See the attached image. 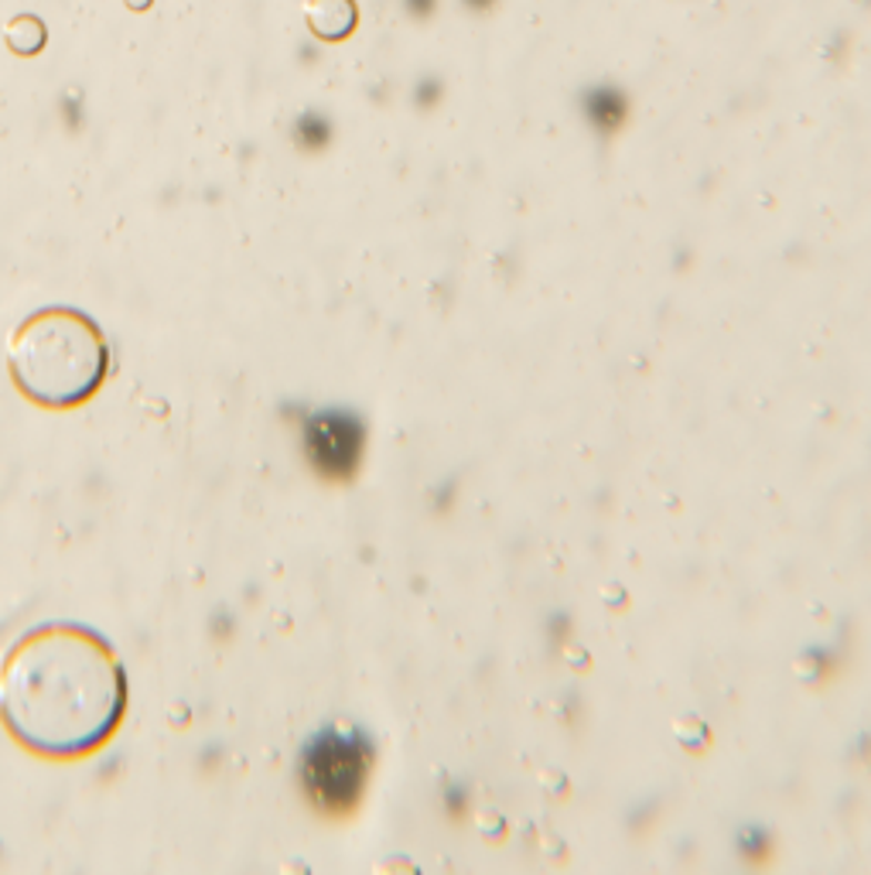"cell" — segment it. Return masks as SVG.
Listing matches in <instances>:
<instances>
[{
  "label": "cell",
  "instance_id": "52a82bcc",
  "mask_svg": "<svg viewBox=\"0 0 871 875\" xmlns=\"http://www.w3.org/2000/svg\"><path fill=\"white\" fill-rule=\"evenodd\" d=\"M619 117H622V110H619V100H616L612 93H601V97L591 100V120H595V123H601V127H616Z\"/></svg>",
  "mask_w": 871,
  "mask_h": 875
},
{
  "label": "cell",
  "instance_id": "ba28073f",
  "mask_svg": "<svg viewBox=\"0 0 871 875\" xmlns=\"http://www.w3.org/2000/svg\"><path fill=\"white\" fill-rule=\"evenodd\" d=\"M151 4H154V0H123V8H126V11H138V14L148 11Z\"/></svg>",
  "mask_w": 871,
  "mask_h": 875
},
{
  "label": "cell",
  "instance_id": "7a4b0ae2",
  "mask_svg": "<svg viewBox=\"0 0 871 875\" xmlns=\"http://www.w3.org/2000/svg\"><path fill=\"white\" fill-rule=\"evenodd\" d=\"M8 366L28 401L69 411L90 401L107 380L110 342L103 329L75 309H38L8 342Z\"/></svg>",
  "mask_w": 871,
  "mask_h": 875
},
{
  "label": "cell",
  "instance_id": "277c9868",
  "mask_svg": "<svg viewBox=\"0 0 871 875\" xmlns=\"http://www.w3.org/2000/svg\"><path fill=\"white\" fill-rule=\"evenodd\" d=\"M304 455L325 479H348L359 469L366 431L363 421L345 411H318L304 421Z\"/></svg>",
  "mask_w": 871,
  "mask_h": 875
},
{
  "label": "cell",
  "instance_id": "3957f363",
  "mask_svg": "<svg viewBox=\"0 0 871 875\" xmlns=\"http://www.w3.org/2000/svg\"><path fill=\"white\" fill-rule=\"evenodd\" d=\"M369 763L373 750L363 732L328 725L312 735L301 753V786L322 814L342 817L359 804Z\"/></svg>",
  "mask_w": 871,
  "mask_h": 875
},
{
  "label": "cell",
  "instance_id": "6da1fadb",
  "mask_svg": "<svg viewBox=\"0 0 871 875\" xmlns=\"http://www.w3.org/2000/svg\"><path fill=\"white\" fill-rule=\"evenodd\" d=\"M126 712L117 650L90 626L45 623L0 656V722L38 756L97 753Z\"/></svg>",
  "mask_w": 871,
  "mask_h": 875
},
{
  "label": "cell",
  "instance_id": "5b68a950",
  "mask_svg": "<svg viewBox=\"0 0 871 875\" xmlns=\"http://www.w3.org/2000/svg\"><path fill=\"white\" fill-rule=\"evenodd\" d=\"M359 24L356 0H304V28L318 41H345Z\"/></svg>",
  "mask_w": 871,
  "mask_h": 875
},
{
  "label": "cell",
  "instance_id": "8992f818",
  "mask_svg": "<svg viewBox=\"0 0 871 875\" xmlns=\"http://www.w3.org/2000/svg\"><path fill=\"white\" fill-rule=\"evenodd\" d=\"M45 41H49V28H45V21H41V18H34V14H28V11L8 18V24H4V46H8L11 56L31 59V56H38L41 49H45Z\"/></svg>",
  "mask_w": 871,
  "mask_h": 875
}]
</instances>
